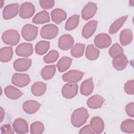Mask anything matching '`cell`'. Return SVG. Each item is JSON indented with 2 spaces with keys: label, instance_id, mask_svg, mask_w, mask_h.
I'll list each match as a JSON object with an SVG mask.
<instances>
[{
  "label": "cell",
  "instance_id": "obj_1",
  "mask_svg": "<svg viewBox=\"0 0 134 134\" xmlns=\"http://www.w3.org/2000/svg\"><path fill=\"white\" fill-rule=\"evenodd\" d=\"M88 116L89 114L86 108L84 107L78 108L72 114L71 124L75 127H80L86 122Z\"/></svg>",
  "mask_w": 134,
  "mask_h": 134
},
{
  "label": "cell",
  "instance_id": "obj_2",
  "mask_svg": "<svg viewBox=\"0 0 134 134\" xmlns=\"http://www.w3.org/2000/svg\"><path fill=\"white\" fill-rule=\"evenodd\" d=\"M3 41L10 46H15L20 40V36L18 32L14 29H9L5 31L2 35Z\"/></svg>",
  "mask_w": 134,
  "mask_h": 134
},
{
  "label": "cell",
  "instance_id": "obj_3",
  "mask_svg": "<svg viewBox=\"0 0 134 134\" xmlns=\"http://www.w3.org/2000/svg\"><path fill=\"white\" fill-rule=\"evenodd\" d=\"M38 32V28L31 24H26L22 28L21 35L23 38L28 41H32L36 38Z\"/></svg>",
  "mask_w": 134,
  "mask_h": 134
},
{
  "label": "cell",
  "instance_id": "obj_4",
  "mask_svg": "<svg viewBox=\"0 0 134 134\" xmlns=\"http://www.w3.org/2000/svg\"><path fill=\"white\" fill-rule=\"evenodd\" d=\"M58 33V28L56 25L50 24L44 25L41 29L40 36L47 39H52L55 38Z\"/></svg>",
  "mask_w": 134,
  "mask_h": 134
},
{
  "label": "cell",
  "instance_id": "obj_5",
  "mask_svg": "<svg viewBox=\"0 0 134 134\" xmlns=\"http://www.w3.org/2000/svg\"><path fill=\"white\" fill-rule=\"evenodd\" d=\"M78 92V85L76 83H68L63 85L61 90L62 96L67 99L73 98Z\"/></svg>",
  "mask_w": 134,
  "mask_h": 134
},
{
  "label": "cell",
  "instance_id": "obj_6",
  "mask_svg": "<svg viewBox=\"0 0 134 134\" xmlns=\"http://www.w3.org/2000/svg\"><path fill=\"white\" fill-rule=\"evenodd\" d=\"M83 75L84 73L81 71L72 70L63 74L62 76V78L64 82L68 83H76L82 79Z\"/></svg>",
  "mask_w": 134,
  "mask_h": 134
},
{
  "label": "cell",
  "instance_id": "obj_7",
  "mask_svg": "<svg viewBox=\"0 0 134 134\" xmlns=\"http://www.w3.org/2000/svg\"><path fill=\"white\" fill-rule=\"evenodd\" d=\"M97 10V4L94 2H90L83 8L81 12L82 18L87 20L92 18L96 14Z\"/></svg>",
  "mask_w": 134,
  "mask_h": 134
},
{
  "label": "cell",
  "instance_id": "obj_8",
  "mask_svg": "<svg viewBox=\"0 0 134 134\" xmlns=\"http://www.w3.org/2000/svg\"><path fill=\"white\" fill-rule=\"evenodd\" d=\"M35 12V7L34 5L30 2L23 3L19 8V16L23 19L30 18Z\"/></svg>",
  "mask_w": 134,
  "mask_h": 134
},
{
  "label": "cell",
  "instance_id": "obj_9",
  "mask_svg": "<svg viewBox=\"0 0 134 134\" xmlns=\"http://www.w3.org/2000/svg\"><path fill=\"white\" fill-rule=\"evenodd\" d=\"M94 42L96 47L100 49H105L108 48L110 45L111 39L108 35L102 33L96 36Z\"/></svg>",
  "mask_w": 134,
  "mask_h": 134
},
{
  "label": "cell",
  "instance_id": "obj_10",
  "mask_svg": "<svg viewBox=\"0 0 134 134\" xmlns=\"http://www.w3.org/2000/svg\"><path fill=\"white\" fill-rule=\"evenodd\" d=\"M30 82V78L27 74L15 73L12 78V83L16 86L23 87Z\"/></svg>",
  "mask_w": 134,
  "mask_h": 134
},
{
  "label": "cell",
  "instance_id": "obj_11",
  "mask_svg": "<svg viewBox=\"0 0 134 134\" xmlns=\"http://www.w3.org/2000/svg\"><path fill=\"white\" fill-rule=\"evenodd\" d=\"M15 52L18 56L28 57L33 53L32 44L26 42L20 43L16 48Z\"/></svg>",
  "mask_w": 134,
  "mask_h": 134
},
{
  "label": "cell",
  "instance_id": "obj_12",
  "mask_svg": "<svg viewBox=\"0 0 134 134\" xmlns=\"http://www.w3.org/2000/svg\"><path fill=\"white\" fill-rule=\"evenodd\" d=\"M19 5L17 3L6 5L3 10V17L4 19H10L15 17L18 14Z\"/></svg>",
  "mask_w": 134,
  "mask_h": 134
},
{
  "label": "cell",
  "instance_id": "obj_13",
  "mask_svg": "<svg viewBox=\"0 0 134 134\" xmlns=\"http://www.w3.org/2000/svg\"><path fill=\"white\" fill-rule=\"evenodd\" d=\"M74 44L73 37L68 34L61 36L58 40V47L63 50H68L72 48Z\"/></svg>",
  "mask_w": 134,
  "mask_h": 134
},
{
  "label": "cell",
  "instance_id": "obj_14",
  "mask_svg": "<svg viewBox=\"0 0 134 134\" xmlns=\"http://www.w3.org/2000/svg\"><path fill=\"white\" fill-rule=\"evenodd\" d=\"M32 63L31 60L28 58H19L16 60L13 64L15 70L18 72H24L28 70Z\"/></svg>",
  "mask_w": 134,
  "mask_h": 134
},
{
  "label": "cell",
  "instance_id": "obj_15",
  "mask_svg": "<svg viewBox=\"0 0 134 134\" xmlns=\"http://www.w3.org/2000/svg\"><path fill=\"white\" fill-rule=\"evenodd\" d=\"M128 63V61L127 58L124 54H120L115 57L112 60L113 67L118 71H121L125 69Z\"/></svg>",
  "mask_w": 134,
  "mask_h": 134
},
{
  "label": "cell",
  "instance_id": "obj_16",
  "mask_svg": "<svg viewBox=\"0 0 134 134\" xmlns=\"http://www.w3.org/2000/svg\"><path fill=\"white\" fill-rule=\"evenodd\" d=\"M13 127L14 131L19 134L26 133L29 131L28 125L26 120L20 118L16 119L14 120L13 124Z\"/></svg>",
  "mask_w": 134,
  "mask_h": 134
},
{
  "label": "cell",
  "instance_id": "obj_17",
  "mask_svg": "<svg viewBox=\"0 0 134 134\" xmlns=\"http://www.w3.org/2000/svg\"><path fill=\"white\" fill-rule=\"evenodd\" d=\"M97 23V21L95 20H91L86 23L83 27L82 31V36L85 39L91 37L96 30Z\"/></svg>",
  "mask_w": 134,
  "mask_h": 134
},
{
  "label": "cell",
  "instance_id": "obj_18",
  "mask_svg": "<svg viewBox=\"0 0 134 134\" xmlns=\"http://www.w3.org/2000/svg\"><path fill=\"white\" fill-rule=\"evenodd\" d=\"M90 126L94 133H100L104 129V121L98 116H94L91 119Z\"/></svg>",
  "mask_w": 134,
  "mask_h": 134
},
{
  "label": "cell",
  "instance_id": "obj_19",
  "mask_svg": "<svg viewBox=\"0 0 134 134\" xmlns=\"http://www.w3.org/2000/svg\"><path fill=\"white\" fill-rule=\"evenodd\" d=\"M41 104L37 101L34 100H27L23 105V110L28 114H35L39 110Z\"/></svg>",
  "mask_w": 134,
  "mask_h": 134
},
{
  "label": "cell",
  "instance_id": "obj_20",
  "mask_svg": "<svg viewBox=\"0 0 134 134\" xmlns=\"http://www.w3.org/2000/svg\"><path fill=\"white\" fill-rule=\"evenodd\" d=\"M105 102L104 98L100 95L96 94L90 97L87 101V105L91 108H100Z\"/></svg>",
  "mask_w": 134,
  "mask_h": 134
},
{
  "label": "cell",
  "instance_id": "obj_21",
  "mask_svg": "<svg viewBox=\"0 0 134 134\" xmlns=\"http://www.w3.org/2000/svg\"><path fill=\"white\" fill-rule=\"evenodd\" d=\"M94 87L93 79L92 77L88 78L82 83L80 87V92L83 95L88 96L92 94Z\"/></svg>",
  "mask_w": 134,
  "mask_h": 134
},
{
  "label": "cell",
  "instance_id": "obj_22",
  "mask_svg": "<svg viewBox=\"0 0 134 134\" xmlns=\"http://www.w3.org/2000/svg\"><path fill=\"white\" fill-rule=\"evenodd\" d=\"M66 12L61 8H55L51 13L52 20L57 24H60L66 18Z\"/></svg>",
  "mask_w": 134,
  "mask_h": 134
},
{
  "label": "cell",
  "instance_id": "obj_23",
  "mask_svg": "<svg viewBox=\"0 0 134 134\" xmlns=\"http://www.w3.org/2000/svg\"><path fill=\"white\" fill-rule=\"evenodd\" d=\"M47 90V84L41 81L34 83L31 87V91L32 94L36 96H40L44 94Z\"/></svg>",
  "mask_w": 134,
  "mask_h": 134
},
{
  "label": "cell",
  "instance_id": "obj_24",
  "mask_svg": "<svg viewBox=\"0 0 134 134\" xmlns=\"http://www.w3.org/2000/svg\"><path fill=\"white\" fill-rule=\"evenodd\" d=\"M4 93L8 98L12 99H17L23 94L21 91L12 85L7 86L5 88Z\"/></svg>",
  "mask_w": 134,
  "mask_h": 134
},
{
  "label": "cell",
  "instance_id": "obj_25",
  "mask_svg": "<svg viewBox=\"0 0 134 134\" xmlns=\"http://www.w3.org/2000/svg\"><path fill=\"white\" fill-rule=\"evenodd\" d=\"M133 38L132 32L130 29H125L122 30L119 35V41L122 46L128 45L132 41Z\"/></svg>",
  "mask_w": 134,
  "mask_h": 134
},
{
  "label": "cell",
  "instance_id": "obj_26",
  "mask_svg": "<svg viewBox=\"0 0 134 134\" xmlns=\"http://www.w3.org/2000/svg\"><path fill=\"white\" fill-rule=\"evenodd\" d=\"M50 21L49 13L46 10H42L37 13L32 18V23L35 24H42Z\"/></svg>",
  "mask_w": 134,
  "mask_h": 134
},
{
  "label": "cell",
  "instance_id": "obj_27",
  "mask_svg": "<svg viewBox=\"0 0 134 134\" xmlns=\"http://www.w3.org/2000/svg\"><path fill=\"white\" fill-rule=\"evenodd\" d=\"M13 55V50L12 47H5L0 50V60L3 62L9 61Z\"/></svg>",
  "mask_w": 134,
  "mask_h": 134
},
{
  "label": "cell",
  "instance_id": "obj_28",
  "mask_svg": "<svg viewBox=\"0 0 134 134\" xmlns=\"http://www.w3.org/2000/svg\"><path fill=\"white\" fill-rule=\"evenodd\" d=\"M72 59L69 57H63L58 62L57 66L59 72H63L66 71L70 67Z\"/></svg>",
  "mask_w": 134,
  "mask_h": 134
},
{
  "label": "cell",
  "instance_id": "obj_29",
  "mask_svg": "<svg viewBox=\"0 0 134 134\" xmlns=\"http://www.w3.org/2000/svg\"><path fill=\"white\" fill-rule=\"evenodd\" d=\"M127 18L128 16L126 15L122 16L116 20L110 26L109 29V33L111 35L116 34L122 26L124 24L126 21Z\"/></svg>",
  "mask_w": 134,
  "mask_h": 134
},
{
  "label": "cell",
  "instance_id": "obj_30",
  "mask_svg": "<svg viewBox=\"0 0 134 134\" xmlns=\"http://www.w3.org/2000/svg\"><path fill=\"white\" fill-rule=\"evenodd\" d=\"M56 67L55 65L45 66L41 71V75L45 80H49L52 78L55 73Z\"/></svg>",
  "mask_w": 134,
  "mask_h": 134
},
{
  "label": "cell",
  "instance_id": "obj_31",
  "mask_svg": "<svg viewBox=\"0 0 134 134\" xmlns=\"http://www.w3.org/2000/svg\"><path fill=\"white\" fill-rule=\"evenodd\" d=\"M99 55V51L94 45L88 44L86 49L85 57L90 60H95L98 58Z\"/></svg>",
  "mask_w": 134,
  "mask_h": 134
},
{
  "label": "cell",
  "instance_id": "obj_32",
  "mask_svg": "<svg viewBox=\"0 0 134 134\" xmlns=\"http://www.w3.org/2000/svg\"><path fill=\"white\" fill-rule=\"evenodd\" d=\"M80 16L77 14H74L71 16L66 21L65 24V29L66 30H71L74 29L77 26L79 23Z\"/></svg>",
  "mask_w": 134,
  "mask_h": 134
},
{
  "label": "cell",
  "instance_id": "obj_33",
  "mask_svg": "<svg viewBox=\"0 0 134 134\" xmlns=\"http://www.w3.org/2000/svg\"><path fill=\"white\" fill-rule=\"evenodd\" d=\"M120 129L124 132L133 133L134 132V120L131 119H126L120 125Z\"/></svg>",
  "mask_w": 134,
  "mask_h": 134
},
{
  "label": "cell",
  "instance_id": "obj_34",
  "mask_svg": "<svg viewBox=\"0 0 134 134\" xmlns=\"http://www.w3.org/2000/svg\"><path fill=\"white\" fill-rule=\"evenodd\" d=\"M50 43L49 41L41 40L39 41L35 46V51L38 55H43L45 54L49 50Z\"/></svg>",
  "mask_w": 134,
  "mask_h": 134
},
{
  "label": "cell",
  "instance_id": "obj_35",
  "mask_svg": "<svg viewBox=\"0 0 134 134\" xmlns=\"http://www.w3.org/2000/svg\"><path fill=\"white\" fill-rule=\"evenodd\" d=\"M85 49V44L81 43H77L74 45L71 50V54L74 58H80L83 56Z\"/></svg>",
  "mask_w": 134,
  "mask_h": 134
},
{
  "label": "cell",
  "instance_id": "obj_36",
  "mask_svg": "<svg viewBox=\"0 0 134 134\" xmlns=\"http://www.w3.org/2000/svg\"><path fill=\"white\" fill-rule=\"evenodd\" d=\"M31 134H41L43 132L44 127L43 124L39 121H36L31 124L30 127Z\"/></svg>",
  "mask_w": 134,
  "mask_h": 134
},
{
  "label": "cell",
  "instance_id": "obj_37",
  "mask_svg": "<svg viewBox=\"0 0 134 134\" xmlns=\"http://www.w3.org/2000/svg\"><path fill=\"white\" fill-rule=\"evenodd\" d=\"M59 56V52L55 50H51L43 57V61L46 63H51L55 62Z\"/></svg>",
  "mask_w": 134,
  "mask_h": 134
},
{
  "label": "cell",
  "instance_id": "obj_38",
  "mask_svg": "<svg viewBox=\"0 0 134 134\" xmlns=\"http://www.w3.org/2000/svg\"><path fill=\"white\" fill-rule=\"evenodd\" d=\"M124 50L117 43H114L109 49L108 53L109 55L113 58L115 57L120 54H123Z\"/></svg>",
  "mask_w": 134,
  "mask_h": 134
},
{
  "label": "cell",
  "instance_id": "obj_39",
  "mask_svg": "<svg viewBox=\"0 0 134 134\" xmlns=\"http://www.w3.org/2000/svg\"><path fill=\"white\" fill-rule=\"evenodd\" d=\"M125 92L129 95L134 94V81L133 80L128 81L124 85Z\"/></svg>",
  "mask_w": 134,
  "mask_h": 134
},
{
  "label": "cell",
  "instance_id": "obj_40",
  "mask_svg": "<svg viewBox=\"0 0 134 134\" xmlns=\"http://www.w3.org/2000/svg\"><path fill=\"white\" fill-rule=\"evenodd\" d=\"M55 4L53 0H40L39 1V4L41 8L43 9H50L52 8Z\"/></svg>",
  "mask_w": 134,
  "mask_h": 134
},
{
  "label": "cell",
  "instance_id": "obj_41",
  "mask_svg": "<svg viewBox=\"0 0 134 134\" xmlns=\"http://www.w3.org/2000/svg\"><path fill=\"white\" fill-rule=\"evenodd\" d=\"M1 133L6 134H13L14 133V130L13 129L12 126L10 124H5L1 126Z\"/></svg>",
  "mask_w": 134,
  "mask_h": 134
},
{
  "label": "cell",
  "instance_id": "obj_42",
  "mask_svg": "<svg viewBox=\"0 0 134 134\" xmlns=\"http://www.w3.org/2000/svg\"><path fill=\"white\" fill-rule=\"evenodd\" d=\"M125 111L127 115L131 117H134V103L131 102L128 103L125 107Z\"/></svg>",
  "mask_w": 134,
  "mask_h": 134
},
{
  "label": "cell",
  "instance_id": "obj_43",
  "mask_svg": "<svg viewBox=\"0 0 134 134\" xmlns=\"http://www.w3.org/2000/svg\"><path fill=\"white\" fill-rule=\"evenodd\" d=\"M79 133H81V134H85V133L94 134V133H95L94 132L92 129V128H91L90 125H86L84 126L83 127H82L80 129Z\"/></svg>",
  "mask_w": 134,
  "mask_h": 134
},
{
  "label": "cell",
  "instance_id": "obj_44",
  "mask_svg": "<svg viewBox=\"0 0 134 134\" xmlns=\"http://www.w3.org/2000/svg\"><path fill=\"white\" fill-rule=\"evenodd\" d=\"M1 122H2L4 118V115H5V111L2 107H1Z\"/></svg>",
  "mask_w": 134,
  "mask_h": 134
},
{
  "label": "cell",
  "instance_id": "obj_45",
  "mask_svg": "<svg viewBox=\"0 0 134 134\" xmlns=\"http://www.w3.org/2000/svg\"><path fill=\"white\" fill-rule=\"evenodd\" d=\"M129 5L130 6H133L134 5V0H131L129 2Z\"/></svg>",
  "mask_w": 134,
  "mask_h": 134
},
{
  "label": "cell",
  "instance_id": "obj_46",
  "mask_svg": "<svg viewBox=\"0 0 134 134\" xmlns=\"http://www.w3.org/2000/svg\"><path fill=\"white\" fill-rule=\"evenodd\" d=\"M0 3H1V7H2V6H3V5L4 1H0Z\"/></svg>",
  "mask_w": 134,
  "mask_h": 134
}]
</instances>
